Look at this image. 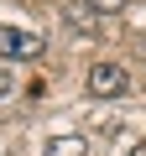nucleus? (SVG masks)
I'll return each instance as SVG.
<instances>
[{
	"instance_id": "4",
	"label": "nucleus",
	"mask_w": 146,
	"mask_h": 156,
	"mask_svg": "<svg viewBox=\"0 0 146 156\" xmlns=\"http://www.w3.org/2000/svg\"><path fill=\"white\" fill-rule=\"evenodd\" d=\"M63 16H68V26H78V31H99V16H89V5H68Z\"/></svg>"
},
{
	"instance_id": "5",
	"label": "nucleus",
	"mask_w": 146,
	"mask_h": 156,
	"mask_svg": "<svg viewBox=\"0 0 146 156\" xmlns=\"http://www.w3.org/2000/svg\"><path fill=\"white\" fill-rule=\"evenodd\" d=\"M89 11H99V16H120L125 11V0H84Z\"/></svg>"
},
{
	"instance_id": "1",
	"label": "nucleus",
	"mask_w": 146,
	"mask_h": 156,
	"mask_svg": "<svg viewBox=\"0 0 146 156\" xmlns=\"http://www.w3.org/2000/svg\"><path fill=\"white\" fill-rule=\"evenodd\" d=\"M89 94L94 99H125L130 94V73L120 62H94L89 68Z\"/></svg>"
},
{
	"instance_id": "7",
	"label": "nucleus",
	"mask_w": 146,
	"mask_h": 156,
	"mask_svg": "<svg viewBox=\"0 0 146 156\" xmlns=\"http://www.w3.org/2000/svg\"><path fill=\"white\" fill-rule=\"evenodd\" d=\"M125 156H146V146H130V151H125Z\"/></svg>"
},
{
	"instance_id": "6",
	"label": "nucleus",
	"mask_w": 146,
	"mask_h": 156,
	"mask_svg": "<svg viewBox=\"0 0 146 156\" xmlns=\"http://www.w3.org/2000/svg\"><path fill=\"white\" fill-rule=\"evenodd\" d=\"M5 94H11V73L0 68V99H5Z\"/></svg>"
},
{
	"instance_id": "3",
	"label": "nucleus",
	"mask_w": 146,
	"mask_h": 156,
	"mask_svg": "<svg viewBox=\"0 0 146 156\" xmlns=\"http://www.w3.org/2000/svg\"><path fill=\"white\" fill-rule=\"evenodd\" d=\"M42 156H89V140L84 135H52Z\"/></svg>"
},
{
	"instance_id": "2",
	"label": "nucleus",
	"mask_w": 146,
	"mask_h": 156,
	"mask_svg": "<svg viewBox=\"0 0 146 156\" xmlns=\"http://www.w3.org/2000/svg\"><path fill=\"white\" fill-rule=\"evenodd\" d=\"M47 52V42L37 31H16V26H0V57H16V62H37Z\"/></svg>"
}]
</instances>
